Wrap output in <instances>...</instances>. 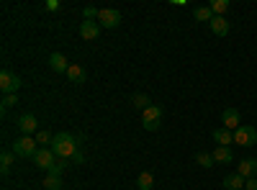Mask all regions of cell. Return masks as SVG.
<instances>
[{
    "mask_svg": "<svg viewBox=\"0 0 257 190\" xmlns=\"http://www.w3.org/2000/svg\"><path fill=\"white\" fill-rule=\"evenodd\" d=\"M237 172H239L244 180H252V177H257V159H254V157H249V159H242V162L237 164Z\"/></svg>",
    "mask_w": 257,
    "mask_h": 190,
    "instance_id": "obj_11",
    "label": "cell"
},
{
    "mask_svg": "<svg viewBox=\"0 0 257 190\" xmlns=\"http://www.w3.org/2000/svg\"><path fill=\"white\" fill-rule=\"evenodd\" d=\"M208 29H211L213 36H221V39H224V36L229 34L231 26H229V21H226L224 16H213V18H211V24H208Z\"/></svg>",
    "mask_w": 257,
    "mask_h": 190,
    "instance_id": "obj_10",
    "label": "cell"
},
{
    "mask_svg": "<svg viewBox=\"0 0 257 190\" xmlns=\"http://www.w3.org/2000/svg\"><path fill=\"white\" fill-rule=\"evenodd\" d=\"M36 139L34 136H18L13 141V154L16 157H24V159H34L36 157Z\"/></svg>",
    "mask_w": 257,
    "mask_h": 190,
    "instance_id": "obj_2",
    "label": "cell"
},
{
    "mask_svg": "<svg viewBox=\"0 0 257 190\" xmlns=\"http://www.w3.org/2000/svg\"><path fill=\"white\" fill-rule=\"evenodd\" d=\"M52 139H54V134H49L47 129L36 131V144H52Z\"/></svg>",
    "mask_w": 257,
    "mask_h": 190,
    "instance_id": "obj_26",
    "label": "cell"
},
{
    "mask_svg": "<svg viewBox=\"0 0 257 190\" xmlns=\"http://www.w3.org/2000/svg\"><path fill=\"white\" fill-rule=\"evenodd\" d=\"M67 77H70V82H75V85H80V82H85V70L80 67V65H70V70H67Z\"/></svg>",
    "mask_w": 257,
    "mask_h": 190,
    "instance_id": "obj_18",
    "label": "cell"
},
{
    "mask_svg": "<svg viewBox=\"0 0 257 190\" xmlns=\"http://www.w3.org/2000/svg\"><path fill=\"white\" fill-rule=\"evenodd\" d=\"M16 103H18V98H16V95H6V98H3V103H0V105H3V111H8V108H13Z\"/></svg>",
    "mask_w": 257,
    "mask_h": 190,
    "instance_id": "obj_27",
    "label": "cell"
},
{
    "mask_svg": "<svg viewBox=\"0 0 257 190\" xmlns=\"http://www.w3.org/2000/svg\"><path fill=\"white\" fill-rule=\"evenodd\" d=\"M21 85H24V82H21L18 75H13V72H8V70L0 72V90H3V95H16Z\"/></svg>",
    "mask_w": 257,
    "mask_h": 190,
    "instance_id": "obj_4",
    "label": "cell"
},
{
    "mask_svg": "<svg viewBox=\"0 0 257 190\" xmlns=\"http://www.w3.org/2000/svg\"><path fill=\"white\" fill-rule=\"evenodd\" d=\"M160 121H162V108L152 103V105H149V108L142 113V126H144L147 131H157V129H160Z\"/></svg>",
    "mask_w": 257,
    "mask_h": 190,
    "instance_id": "obj_3",
    "label": "cell"
},
{
    "mask_svg": "<svg viewBox=\"0 0 257 190\" xmlns=\"http://www.w3.org/2000/svg\"><path fill=\"white\" fill-rule=\"evenodd\" d=\"M211 157H213V162H216V164H229V162H234L231 146H216V149L211 152Z\"/></svg>",
    "mask_w": 257,
    "mask_h": 190,
    "instance_id": "obj_13",
    "label": "cell"
},
{
    "mask_svg": "<svg viewBox=\"0 0 257 190\" xmlns=\"http://www.w3.org/2000/svg\"><path fill=\"white\" fill-rule=\"evenodd\" d=\"M244 182H247V180H244L239 172H231V175H226V177H224V182H221V185H224L226 190H242V187H244Z\"/></svg>",
    "mask_w": 257,
    "mask_h": 190,
    "instance_id": "obj_16",
    "label": "cell"
},
{
    "mask_svg": "<svg viewBox=\"0 0 257 190\" xmlns=\"http://www.w3.org/2000/svg\"><path fill=\"white\" fill-rule=\"evenodd\" d=\"M98 13H100V11L93 8V6H85V8H82V18H85V21H98Z\"/></svg>",
    "mask_w": 257,
    "mask_h": 190,
    "instance_id": "obj_25",
    "label": "cell"
},
{
    "mask_svg": "<svg viewBox=\"0 0 257 190\" xmlns=\"http://www.w3.org/2000/svg\"><path fill=\"white\" fill-rule=\"evenodd\" d=\"M59 6H62L59 0H47V3H44V8H47V11H59Z\"/></svg>",
    "mask_w": 257,
    "mask_h": 190,
    "instance_id": "obj_29",
    "label": "cell"
},
{
    "mask_svg": "<svg viewBox=\"0 0 257 190\" xmlns=\"http://www.w3.org/2000/svg\"><path fill=\"white\" fill-rule=\"evenodd\" d=\"M196 162H198L201 167H206V170H208V167H213V164H216V162H213V157H211L208 152H198V154H196Z\"/></svg>",
    "mask_w": 257,
    "mask_h": 190,
    "instance_id": "obj_24",
    "label": "cell"
},
{
    "mask_svg": "<svg viewBox=\"0 0 257 190\" xmlns=\"http://www.w3.org/2000/svg\"><path fill=\"white\" fill-rule=\"evenodd\" d=\"M193 18H196L198 24H211V18H213L211 6H196L193 8Z\"/></svg>",
    "mask_w": 257,
    "mask_h": 190,
    "instance_id": "obj_17",
    "label": "cell"
},
{
    "mask_svg": "<svg viewBox=\"0 0 257 190\" xmlns=\"http://www.w3.org/2000/svg\"><path fill=\"white\" fill-rule=\"evenodd\" d=\"M80 36L85 41H95L100 36V24H98V21H82V24H80Z\"/></svg>",
    "mask_w": 257,
    "mask_h": 190,
    "instance_id": "obj_9",
    "label": "cell"
},
{
    "mask_svg": "<svg viewBox=\"0 0 257 190\" xmlns=\"http://www.w3.org/2000/svg\"><path fill=\"white\" fill-rule=\"evenodd\" d=\"M234 144H239V146H254L257 144V129L254 126H239L237 131H234Z\"/></svg>",
    "mask_w": 257,
    "mask_h": 190,
    "instance_id": "obj_5",
    "label": "cell"
},
{
    "mask_svg": "<svg viewBox=\"0 0 257 190\" xmlns=\"http://www.w3.org/2000/svg\"><path fill=\"white\" fill-rule=\"evenodd\" d=\"M221 123H224V129L237 131L239 126H242V113H239L237 108H224V111H221Z\"/></svg>",
    "mask_w": 257,
    "mask_h": 190,
    "instance_id": "obj_8",
    "label": "cell"
},
{
    "mask_svg": "<svg viewBox=\"0 0 257 190\" xmlns=\"http://www.w3.org/2000/svg\"><path fill=\"white\" fill-rule=\"evenodd\" d=\"M44 190H62V177L59 175H47L44 177Z\"/></svg>",
    "mask_w": 257,
    "mask_h": 190,
    "instance_id": "obj_22",
    "label": "cell"
},
{
    "mask_svg": "<svg viewBox=\"0 0 257 190\" xmlns=\"http://www.w3.org/2000/svg\"><path fill=\"white\" fill-rule=\"evenodd\" d=\"M64 167H67V162H62V159H57V164H54L52 170H49V175H62V170H64Z\"/></svg>",
    "mask_w": 257,
    "mask_h": 190,
    "instance_id": "obj_28",
    "label": "cell"
},
{
    "mask_svg": "<svg viewBox=\"0 0 257 190\" xmlns=\"http://www.w3.org/2000/svg\"><path fill=\"white\" fill-rule=\"evenodd\" d=\"M211 11H213V16H224V13L229 11V0H213Z\"/></svg>",
    "mask_w": 257,
    "mask_h": 190,
    "instance_id": "obj_23",
    "label": "cell"
},
{
    "mask_svg": "<svg viewBox=\"0 0 257 190\" xmlns=\"http://www.w3.org/2000/svg\"><path fill=\"white\" fill-rule=\"evenodd\" d=\"M98 24H100V29H116L121 24V13L116 8H100Z\"/></svg>",
    "mask_w": 257,
    "mask_h": 190,
    "instance_id": "obj_6",
    "label": "cell"
},
{
    "mask_svg": "<svg viewBox=\"0 0 257 190\" xmlns=\"http://www.w3.org/2000/svg\"><path fill=\"white\" fill-rule=\"evenodd\" d=\"M49 67H52L54 72H64V75H67V70H70V62H67V57H64V54L54 52V54L49 57Z\"/></svg>",
    "mask_w": 257,
    "mask_h": 190,
    "instance_id": "obj_14",
    "label": "cell"
},
{
    "mask_svg": "<svg viewBox=\"0 0 257 190\" xmlns=\"http://www.w3.org/2000/svg\"><path fill=\"white\" fill-rule=\"evenodd\" d=\"M18 129H21V134L24 136H31V134H36V116H31V113H24L18 121Z\"/></svg>",
    "mask_w": 257,
    "mask_h": 190,
    "instance_id": "obj_12",
    "label": "cell"
},
{
    "mask_svg": "<svg viewBox=\"0 0 257 190\" xmlns=\"http://www.w3.org/2000/svg\"><path fill=\"white\" fill-rule=\"evenodd\" d=\"M132 103H134V108H137V111H142V113H144V111L149 108V105H152V100H149V95H144V93H137V95L132 98Z\"/></svg>",
    "mask_w": 257,
    "mask_h": 190,
    "instance_id": "obj_21",
    "label": "cell"
},
{
    "mask_svg": "<svg viewBox=\"0 0 257 190\" xmlns=\"http://www.w3.org/2000/svg\"><path fill=\"white\" fill-rule=\"evenodd\" d=\"M152 185H155V175L152 172H139V177H137V187L139 190H152Z\"/></svg>",
    "mask_w": 257,
    "mask_h": 190,
    "instance_id": "obj_19",
    "label": "cell"
},
{
    "mask_svg": "<svg viewBox=\"0 0 257 190\" xmlns=\"http://www.w3.org/2000/svg\"><path fill=\"white\" fill-rule=\"evenodd\" d=\"M11 167H13V149H6L3 154H0V172L8 175Z\"/></svg>",
    "mask_w": 257,
    "mask_h": 190,
    "instance_id": "obj_20",
    "label": "cell"
},
{
    "mask_svg": "<svg viewBox=\"0 0 257 190\" xmlns=\"http://www.w3.org/2000/svg\"><path fill=\"white\" fill-rule=\"evenodd\" d=\"M244 190H257V177L247 180V182H244Z\"/></svg>",
    "mask_w": 257,
    "mask_h": 190,
    "instance_id": "obj_30",
    "label": "cell"
},
{
    "mask_svg": "<svg viewBox=\"0 0 257 190\" xmlns=\"http://www.w3.org/2000/svg\"><path fill=\"white\" fill-rule=\"evenodd\" d=\"M213 141H216V146H229V144H234V131L221 126V129L213 131Z\"/></svg>",
    "mask_w": 257,
    "mask_h": 190,
    "instance_id": "obj_15",
    "label": "cell"
},
{
    "mask_svg": "<svg viewBox=\"0 0 257 190\" xmlns=\"http://www.w3.org/2000/svg\"><path fill=\"white\" fill-rule=\"evenodd\" d=\"M49 149L57 154V159L75 157V154H77V139H75L72 134H67V131H59V134H54Z\"/></svg>",
    "mask_w": 257,
    "mask_h": 190,
    "instance_id": "obj_1",
    "label": "cell"
},
{
    "mask_svg": "<svg viewBox=\"0 0 257 190\" xmlns=\"http://www.w3.org/2000/svg\"><path fill=\"white\" fill-rule=\"evenodd\" d=\"M34 164L39 167V170H47V172H49L52 167L57 164V154L49 149V146H44V149H39V152H36V157H34Z\"/></svg>",
    "mask_w": 257,
    "mask_h": 190,
    "instance_id": "obj_7",
    "label": "cell"
}]
</instances>
